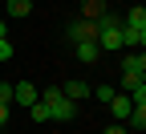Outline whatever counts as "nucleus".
Segmentation results:
<instances>
[{
  "label": "nucleus",
  "instance_id": "nucleus-21",
  "mask_svg": "<svg viewBox=\"0 0 146 134\" xmlns=\"http://www.w3.org/2000/svg\"><path fill=\"white\" fill-rule=\"evenodd\" d=\"M29 4H36V0H29Z\"/></svg>",
  "mask_w": 146,
  "mask_h": 134
},
{
  "label": "nucleus",
  "instance_id": "nucleus-19",
  "mask_svg": "<svg viewBox=\"0 0 146 134\" xmlns=\"http://www.w3.org/2000/svg\"><path fill=\"white\" fill-rule=\"evenodd\" d=\"M0 37H8V25H4V21H0Z\"/></svg>",
  "mask_w": 146,
  "mask_h": 134
},
{
  "label": "nucleus",
  "instance_id": "nucleus-6",
  "mask_svg": "<svg viewBox=\"0 0 146 134\" xmlns=\"http://www.w3.org/2000/svg\"><path fill=\"white\" fill-rule=\"evenodd\" d=\"M73 49H77V61H81V65H94L98 57H102V49H98V41H77Z\"/></svg>",
  "mask_w": 146,
  "mask_h": 134
},
{
  "label": "nucleus",
  "instance_id": "nucleus-16",
  "mask_svg": "<svg viewBox=\"0 0 146 134\" xmlns=\"http://www.w3.org/2000/svg\"><path fill=\"white\" fill-rule=\"evenodd\" d=\"M89 93H98V98H102V102H110V98H114V93H118V89H114V85H98V89H89Z\"/></svg>",
  "mask_w": 146,
  "mask_h": 134
},
{
  "label": "nucleus",
  "instance_id": "nucleus-20",
  "mask_svg": "<svg viewBox=\"0 0 146 134\" xmlns=\"http://www.w3.org/2000/svg\"><path fill=\"white\" fill-rule=\"evenodd\" d=\"M130 134H142V130H130Z\"/></svg>",
  "mask_w": 146,
  "mask_h": 134
},
{
  "label": "nucleus",
  "instance_id": "nucleus-15",
  "mask_svg": "<svg viewBox=\"0 0 146 134\" xmlns=\"http://www.w3.org/2000/svg\"><path fill=\"white\" fill-rule=\"evenodd\" d=\"M0 106H12V85L0 81Z\"/></svg>",
  "mask_w": 146,
  "mask_h": 134
},
{
  "label": "nucleus",
  "instance_id": "nucleus-17",
  "mask_svg": "<svg viewBox=\"0 0 146 134\" xmlns=\"http://www.w3.org/2000/svg\"><path fill=\"white\" fill-rule=\"evenodd\" d=\"M8 122V106H0V126H4Z\"/></svg>",
  "mask_w": 146,
  "mask_h": 134
},
{
  "label": "nucleus",
  "instance_id": "nucleus-8",
  "mask_svg": "<svg viewBox=\"0 0 146 134\" xmlns=\"http://www.w3.org/2000/svg\"><path fill=\"white\" fill-rule=\"evenodd\" d=\"M110 114H114V118H130V98L114 93V98H110Z\"/></svg>",
  "mask_w": 146,
  "mask_h": 134
},
{
  "label": "nucleus",
  "instance_id": "nucleus-5",
  "mask_svg": "<svg viewBox=\"0 0 146 134\" xmlns=\"http://www.w3.org/2000/svg\"><path fill=\"white\" fill-rule=\"evenodd\" d=\"M122 45H126V49H142V45H146V29L122 25Z\"/></svg>",
  "mask_w": 146,
  "mask_h": 134
},
{
  "label": "nucleus",
  "instance_id": "nucleus-1",
  "mask_svg": "<svg viewBox=\"0 0 146 134\" xmlns=\"http://www.w3.org/2000/svg\"><path fill=\"white\" fill-rule=\"evenodd\" d=\"M142 81H146V53L138 49V53H130V57L122 61V85L134 89V85H142Z\"/></svg>",
  "mask_w": 146,
  "mask_h": 134
},
{
  "label": "nucleus",
  "instance_id": "nucleus-3",
  "mask_svg": "<svg viewBox=\"0 0 146 134\" xmlns=\"http://www.w3.org/2000/svg\"><path fill=\"white\" fill-rule=\"evenodd\" d=\"M36 98H41V93H36V85H33V81H16V85H12V102H21V106H33Z\"/></svg>",
  "mask_w": 146,
  "mask_h": 134
},
{
  "label": "nucleus",
  "instance_id": "nucleus-14",
  "mask_svg": "<svg viewBox=\"0 0 146 134\" xmlns=\"http://www.w3.org/2000/svg\"><path fill=\"white\" fill-rule=\"evenodd\" d=\"M0 61H12V41L8 37H0Z\"/></svg>",
  "mask_w": 146,
  "mask_h": 134
},
{
  "label": "nucleus",
  "instance_id": "nucleus-2",
  "mask_svg": "<svg viewBox=\"0 0 146 134\" xmlns=\"http://www.w3.org/2000/svg\"><path fill=\"white\" fill-rule=\"evenodd\" d=\"M41 102L49 106V118H57V122H69V118H73V102L65 98L61 89H45V93H41Z\"/></svg>",
  "mask_w": 146,
  "mask_h": 134
},
{
  "label": "nucleus",
  "instance_id": "nucleus-11",
  "mask_svg": "<svg viewBox=\"0 0 146 134\" xmlns=\"http://www.w3.org/2000/svg\"><path fill=\"white\" fill-rule=\"evenodd\" d=\"M29 12H33L29 0H8V16H16V21H21V16H29Z\"/></svg>",
  "mask_w": 146,
  "mask_h": 134
},
{
  "label": "nucleus",
  "instance_id": "nucleus-13",
  "mask_svg": "<svg viewBox=\"0 0 146 134\" xmlns=\"http://www.w3.org/2000/svg\"><path fill=\"white\" fill-rule=\"evenodd\" d=\"M130 122L134 130H146V106H130Z\"/></svg>",
  "mask_w": 146,
  "mask_h": 134
},
{
  "label": "nucleus",
  "instance_id": "nucleus-12",
  "mask_svg": "<svg viewBox=\"0 0 146 134\" xmlns=\"http://www.w3.org/2000/svg\"><path fill=\"white\" fill-rule=\"evenodd\" d=\"M29 118H33V122H49V106H45L41 98H36V102L29 106Z\"/></svg>",
  "mask_w": 146,
  "mask_h": 134
},
{
  "label": "nucleus",
  "instance_id": "nucleus-18",
  "mask_svg": "<svg viewBox=\"0 0 146 134\" xmlns=\"http://www.w3.org/2000/svg\"><path fill=\"white\" fill-rule=\"evenodd\" d=\"M106 134H130V130H122V126H110V130H106Z\"/></svg>",
  "mask_w": 146,
  "mask_h": 134
},
{
  "label": "nucleus",
  "instance_id": "nucleus-7",
  "mask_svg": "<svg viewBox=\"0 0 146 134\" xmlns=\"http://www.w3.org/2000/svg\"><path fill=\"white\" fill-rule=\"evenodd\" d=\"M102 12H106V0H81V21H94L98 25Z\"/></svg>",
  "mask_w": 146,
  "mask_h": 134
},
{
  "label": "nucleus",
  "instance_id": "nucleus-4",
  "mask_svg": "<svg viewBox=\"0 0 146 134\" xmlns=\"http://www.w3.org/2000/svg\"><path fill=\"white\" fill-rule=\"evenodd\" d=\"M94 33H98V25H94V21H73V25H69L73 45H77V41H94Z\"/></svg>",
  "mask_w": 146,
  "mask_h": 134
},
{
  "label": "nucleus",
  "instance_id": "nucleus-10",
  "mask_svg": "<svg viewBox=\"0 0 146 134\" xmlns=\"http://www.w3.org/2000/svg\"><path fill=\"white\" fill-rule=\"evenodd\" d=\"M122 25H134V29H146V8H142V4H134L130 12L122 16Z\"/></svg>",
  "mask_w": 146,
  "mask_h": 134
},
{
  "label": "nucleus",
  "instance_id": "nucleus-9",
  "mask_svg": "<svg viewBox=\"0 0 146 134\" xmlns=\"http://www.w3.org/2000/svg\"><path fill=\"white\" fill-rule=\"evenodd\" d=\"M61 93H65L69 102H81V98H89V85H85V81H69Z\"/></svg>",
  "mask_w": 146,
  "mask_h": 134
}]
</instances>
